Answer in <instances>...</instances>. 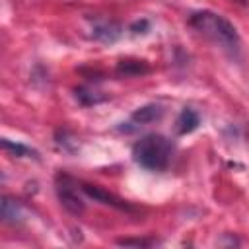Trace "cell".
<instances>
[{
    "instance_id": "obj_7",
    "label": "cell",
    "mask_w": 249,
    "mask_h": 249,
    "mask_svg": "<svg viewBox=\"0 0 249 249\" xmlns=\"http://www.w3.org/2000/svg\"><path fill=\"white\" fill-rule=\"evenodd\" d=\"M0 214H2L4 224L16 226V224H21L25 220V206L19 200H16L14 196H2Z\"/></svg>"
},
{
    "instance_id": "obj_10",
    "label": "cell",
    "mask_w": 249,
    "mask_h": 249,
    "mask_svg": "<svg viewBox=\"0 0 249 249\" xmlns=\"http://www.w3.org/2000/svg\"><path fill=\"white\" fill-rule=\"evenodd\" d=\"M74 95H76V99H78L82 105H86V107L97 105V103H101V101L107 99V95H103L101 91H97V89L91 88V86H78V88L74 89Z\"/></svg>"
},
{
    "instance_id": "obj_15",
    "label": "cell",
    "mask_w": 249,
    "mask_h": 249,
    "mask_svg": "<svg viewBox=\"0 0 249 249\" xmlns=\"http://www.w3.org/2000/svg\"><path fill=\"white\" fill-rule=\"evenodd\" d=\"M233 2H239V4H247V0H233Z\"/></svg>"
},
{
    "instance_id": "obj_6",
    "label": "cell",
    "mask_w": 249,
    "mask_h": 249,
    "mask_svg": "<svg viewBox=\"0 0 249 249\" xmlns=\"http://www.w3.org/2000/svg\"><path fill=\"white\" fill-rule=\"evenodd\" d=\"M161 117H163V107L158 105V103H148V105H142V107L134 109L126 124H132V126H130V130H132V128H136V126H144V124L156 123V121H160Z\"/></svg>"
},
{
    "instance_id": "obj_11",
    "label": "cell",
    "mask_w": 249,
    "mask_h": 249,
    "mask_svg": "<svg viewBox=\"0 0 249 249\" xmlns=\"http://www.w3.org/2000/svg\"><path fill=\"white\" fill-rule=\"evenodd\" d=\"M2 148L10 156H14V158H39V152L37 150L29 148V146H25L21 142H14L10 138H2Z\"/></svg>"
},
{
    "instance_id": "obj_2",
    "label": "cell",
    "mask_w": 249,
    "mask_h": 249,
    "mask_svg": "<svg viewBox=\"0 0 249 249\" xmlns=\"http://www.w3.org/2000/svg\"><path fill=\"white\" fill-rule=\"evenodd\" d=\"M173 158V144L163 134L152 132L142 136L132 146V160L150 171H163L171 163Z\"/></svg>"
},
{
    "instance_id": "obj_1",
    "label": "cell",
    "mask_w": 249,
    "mask_h": 249,
    "mask_svg": "<svg viewBox=\"0 0 249 249\" xmlns=\"http://www.w3.org/2000/svg\"><path fill=\"white\" fill-rule=\"evenodd\" d=\"M189 25L195 27L204 37H208L210 41H214L220 47H224L226 51H230V53H237L239 51L237 29L233 27V23H230L220 14H214L210 10L193 12L191 18H189Z\"/></svg>"
},
{
    "instance_id": "obj_9",
    "label": "cell",
    "mask_w": 249,
    "mask_h": 249,
    "mask_svg": "<svg viewBox=\"0 0 249 249\" xmlns=\"http://www.w3.org/2000/svg\"><path fill=\"white\" fill-rule=\"evenodd\" d=\"M150 72V66L146 60H136V58H126V60H121L117 64V74L119 76H142V74H148Z\"/></svg>"
},
{
    "instance_id": "obj_4",
    "label": "cell",
    "mask_w": 249,
    "mask_h": 249,
    "mask_svg": "<svg viewBox=\"0 0 249 249\" xmlns=\"http://www.w3.org/2000/svg\"><path fill=\"white\" fill-rule=\"evenodd\" d=\"M82 191H84V195H88V196L93 198L95 202H101V204L111 206V208H115V210H121V212H136V208H134L130 202H126L124 198H121V196H117V195H113V193L101 189L99 185L82 183Z\"/></svg>"
},
{
    "instance_id": "obj_8",
    "label": "cell",
    "mask_w": 249,
    "mask_h": 249,
    "mask_svg": "<svg viewBox=\"0 0 249 249\" xmlns=\"http://www.w3.org/2000/svg\"><path fill=\"white\" fill-rule=\"evenodd\" d=\"M200 124V117L195 109L191 107H183L177 121H175V128H177V134H189L193 130H196Z\"/></svg>"
},
{
    "instance_id": "obj_14",
    "label": "cell",
    "mask_w": 249,
    "mask_h": 249,
    "mask_svg": "<svg viewBox=\"0 0 249 249\" xmlns=\"http://www.w3.org/2000/svg\"><path fill=\"white\" fill-rule=\"evenodd\" d=\"M148 27H150L148 19H138V21H134V23L130 25V31H132L134 35H138V33H146Z\"/></svg>"
},
{
    "instance_id": "obj_13",
    "label": "cell",
    "mask_w": 249,
    "mask_h": 249,
    "mask_svg": "<svg viewBox=\"0 0 249 249\" xmlns=\"http://www.w3.org/2000/svg\"><path fill=\"white\" fill-rule=\"evenodd\" d=\"M117 243L119 245H124V247H130V245H134V247H148L154 241L152 239H117Z\"/></svg>"
},
{
    "instance_id": "obj_12",
    "label": "cell",
    "mask_w": 249,
    "mask_h": 249,
    "mask_svg": "<svg viewBox=\"0 0 249 249\" xmlns=\"http://www.w3.org/2000/svg\"><path fill=\"white\" fill-rule=\"evenodd\" d=\"M56 144L62 146V150H66V152H74V150L78 148L76 140L68 134V130H58V132H56Z\"/></svg>"
},
{
    "instance_id": "obj_3",
    "label": "cell",
    "mask_w": 249,
    "mask_h": 249,
    "mask_svg": "<svg viewBox=\"0 0 249 249\" xmlns=\"http://www.w3.org/2000/svg\"><path fill=\"white\" fill-rule=\"evenodd\" d=\"M54 191L58 196V202L62 204V208L74 216L84 214L86 210V202L82 196V183H78L74 177L66 175V173H56L54 177Z\"/></svg>"
},
{
    "instance_id": "obj_5",
    "label": "cell",
    "mask_w": 249,
    "mask_h": 249,
    "mask_svg": "<svg viewBox=\"0 0 249 249\" xmlns=\"http://www.w3.org/2000/svg\"><path fill=\"white\" fill-rule=\"evenodd\" d=\"M121 35H123V27L113 19H95L91 23V39H95L99 43L111 45V43L119 41Z\"/></svg>"
}]
</instances>
